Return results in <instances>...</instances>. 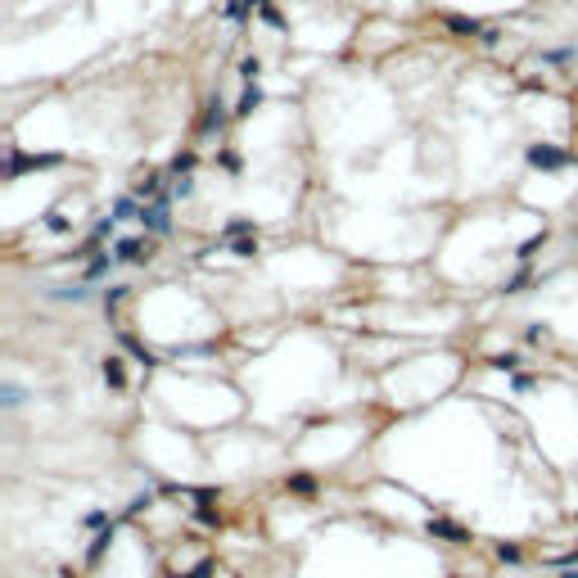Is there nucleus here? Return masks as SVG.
Instances as JSON below:
<instances>
[{"label": "nucleus", "instance_id": "12", "mask_svg": "<svg viewBox=\"0 0 578 578\" xmlns=\"http://www.w3.org/2000/svg\"><path fill=\"white\" fill-rule=\"evenodd\" d=\"M113 262H118V258H113V253H104V258H95V262L86 267V276H91V280H99V276H109V267H113Z\"/></svg>", "mask_w": 578, "mask_h": 578}, {"label": "nucleus", "instance_id": "13", "mask_svg": "<svg viewBox=\"0 0 578 578\" xmlns=\"http://www.w3.org/2000/svg\"><path fill=\"white\" fill-rule=\"evenodd\" d=\"M448 27H452V32H466V36H474V32H479V23H474V19H461V14H452V19H448Z\"/></svg>", "mask_w": 578, "mask_h": 578}, {"label": "nucleus", "instance_id": "4", "mask_svg": "<svg viewBox=\"0 0 578 578\" xmlns=\"http://www.w3.org/2000/svg\"><path fill=\"white\" fill-rule=\"evenodd\" d=\"M122 344H127V348L136 352V361H141V366H158V357H154V352L145 348V344H141V339H136V335H122Z\"/></svg>", "mask_w": 578, "mask_h": 578}, {"label": "nucleus", "instance_id": "16", "mask_svg": "<svg viewBox=\"0 0 578 578\" xmlns=\"http://www.w3.org/2000/svg\"><path fill=\"white\" fill-rule=\"evenodd\" d=\"M0 398H5V407H19V402H23V389H19V384H5V389H0Z\"/></svg>", "mask_w": 578, "mask_h": 578}, {"label": "nucleus", "instance_id": "1", "mask_svg": "<svg viewBox=\"0 0 578 578\" xmlns=\"http://www.w3.org/2000/svg\"><path fill=\"white\" fill-rule=\"evenodd\" d=\"M167 199H172V195H158L149 208H141V221L154 230V235H167V230H172V217H167Z\"/></svg>", "mask_w": 578, "mask_h": 578}, {"label": "nucleus", "instance_id": "3", "mask_svg": "<svg viewBox=\"0 0 578 578\" xmlns=\"http://www.w3.org/2000/svg\"><path fill=\"white\" fill-rule=\"evenodd\" d=\"M113 258H118V262H145V258H149V244H145V240H118V244H113Z\"/></svg>", "mask_w": 578, "mask_h": 578}, {"label": "nucleus", "instance_id": "8", "mask_svg": "<svg viewBox=\"0 0 578 578\" xmlns=\"http://www.w3.org/2000/svg\"><path fill=\"white\" fill-rule=\"evenodd\" d=\"M542 244H546V230H542V235H529V240L520 244V253H515V258H520V262H529L538 249H542Z\"/></svg>", "mask_w": 578, "mask_h": 578}, {"label": "nucleus", "instance_id": "27", "mask_svg": "<svg viewBox=\"0 0 578 578\" xmlns=\"http://www.w3.org/2000/svg\"><path fill=\"white\" fill-rule=\"evenodd\" d=\"M195 515H199V524H217V511H208V506H199Z\"/></svg>", "mask_w": 578, "mask_h": 578}, {"label": "nucleus", "instance_id": "9", "mask_svg": "<svg viewBox=\"0 0 578 578\" xmlns=\"http://www.w3.org/2000/svg\"><path fill=\"white\" fill-rule=\"evenodd\" d=\"M113 217H118V221H122V217H141V208H136V199H131V195H122L118 204H113Z\"/></svg>", "mask_w": 578, "mask_h": 578}, {"label": "nucleus", "instance_id": "5", "mask_svg": "<svg viewBox=\"0 0 578 578\" xmlns=\"http://www.w3.org/2000/svg\"><path fill=\"white\" fill-rule=\"evenodd\" d=\"M258 104H262V91H258V86H249V91L240 95V104H235V113H240V118H249Z\"/></svg>", "mask_w": 578, "mask_h": 578}, {"label": "nucleus", "instance_id": "10", "mask_svg": "<svg viewBox=\"0 0 578 578\" xmlns=\"http://www.w3.org/2000/svg\"><path fill=\"white\" fill-rule=\"evenodd\" d=\"M240 235H258V226H253L249 217H240V221H230L226 226V240H240Z\"/></svg>", "mask_w": 578, "mask_h": 578}, {"label": "nucleus", "instance_id": "24", "mask_svg": "<svg viewBox=\"0 0 578 578\" xmlns=\"http://www.w3.org/2000/svg\"><path fill=\"white\" fill-rule=\"evenodd\" d=\"M104 524H109V515H104V511H91L86 515V529H104Z\"/></svg>", "mask_w": 578, "mask_h": 578}, {"label": "nucleus", "instance_id": "6", "mask_svg": "<svg viewBox=\"0 0 578 578\" xmlns=\"http://www.w3.org/2000/svg\"><path fill=\"white\" fill-rule=\"evenodd\" d=\"M429 533H438V538H452V542H466V533H461L457 524H448V520H429Z\"/></svg>", "mask_w": 578, "mask_h": 578}, {"label": "nucleus", "instance_id": "17", "mask_svg": "<svg viewBox=\"0 0 578 578\" xmlns=\"http://www.w3.org/2000/svg\"><path fill=\"white\" fill-rule=\"evenodd\" d=\"M497 560H506V565H515V560H520V546L502 542V546H497Z\"/></svg>", "mask_w": 578, "mask_h": 578}, {"label": "nucleus", "instance_id": "23", "mask_svg": "<svg viewBox=\"0 0 578 578\" xmlns=\"http://www.w3.org/2000/svg\"><path fill=\"white\" fill-rule=\"evenodd\" d=\"M190 190H195V181H190V176H181V181H176V186H172V195H176V199H186Z\"/></svg>", "mask_w": 578, "mask_h": 578}, {"label": "nucleus", "instance_id": "25", "mask_svg": "<svg viewBox=\"0 0 578 578\" xmlns=\"http://www.w3.org/2000/svg\"><path fill=\"white\" fill-rule=\"evenodd\" d=\"M45 226H50V230H68V217H64V213H50V217H45Z\"/></svg>", "mask_w": 578, "mask_h": 578}, {"label": "nucleus", "instance_id": "18", "mask_svg": "<svg viewBox=\"0 0 578 578\" xmlns=\"http://www.w3.org/2000/svg\"><path fill=\"white\" fill-rule=\"evenodd\" d=\"M249 14V0H230L226 5V19H244Z\"/></svg>", "mask_w": 578, "mask_h": 578}, {"label": "nucleus", "instance_id": "26", "mask_svg": "<svg viewBox=\"0 0 578 578\" xmlns=\"http://www.w3.org/2000/svg\"><path fill=\"white\" fill-rule=\"evenodd\" d=\"M240 73H244V77H249V82H253V77H258V59H244V64H240Z\"/></svg>", "mask_w": 578, "mask_h": 578}, {"label": "nucleus", "instance_id": "14", "mask_svg": "<svg viewBox=\"0 0 578 578\" xmlns=\"http://www.w3.org/2000/svg\"><path fill=\"white\" fill-rule=\"evenodd\" d=\"M289 492H317V479H312V474H294V479H289Z\"/></svg>", "mask_w": 578, "mask_h": 578}, {"label": "nucleus", "instance_id": "7", "mask_svg": "<svg viewBox=\"0 0 578 578\" xmlns=\"http://www.w3.org/2000/svg\"><path fill=\"white\" fill-rule=\"evenodd\" d=\"M104 380H109L113 389H122V384H127V375H122V361H118V357H104Z\"/></svg>", "mask_w": 578, "mask_h": 578}, {"label": "nucleus", "instance_id": "20", "mask_svg": "<svg viewBox=\"0 0 578 578\" xmlns=\"http://www.w3.org/2000/svg\"><path fill=\"white\" fill-rule=\"evenodd\" d=\"M113 226H118V217H104V221H95V240H104V235H113Z\"/></svg>", "mask_w": 578, "mask_h": 578}, {"label": "nucleus", "instance_id": "28", "mask_svg": "<svg viewBox=\"0 0 578 578\" xmlns=\"http://www.w3.org/2000/svg\"><path fill=\"white\" fill-rule=\"evenodd\" d=\"M569 565H578V551H574V556H569Z\"/></svg>", "mask_w": 578, "mask_h": 578}, {"label": "nucleus", "instance_id": "15", "mask_svg": "<svg viewBox=\"0 0 578 578\" xmlns=\"http://www.w3.org/2000/svg\"><path fill=\"white\" fill-rule=\"evenodd\" d=\"M109 538H113V529H109V533H99V538H95V542H91V551H86V560H99V556H104V546H109Z\"/></svg>", "mask_w": 578, "mask_h": 578}, {"label": "nucleus", "instance_id": "21", "mask_svg": "<svg viewBox=\"0 0 578 578\" xmlns=\"http://www.w3.org/2000/svg\"><path fill=\"white\" fill-rule=\"evenodd\" d=\"M253 253H258V240H240V244H235V258H253Z\"/></svg>", "mask_w": 578, "mask_h": 578}, {"label": "nucleus", "instance_id": "22", "mask_svg": "<svg viewBox=\"0 0 578 578\" xmlns=\"http://www.w3.org/2000/svg\"><path fill=\"white\" fill-rule=\"evenodd\" d=\"M176 176H181V172H190V167H195V154H176Z\"/></svg>", "mask_w": 578, "mask_h": 578}, {"label": "nucleus", "instance_id": "2", "mask_svg": "<svg viewBox=\"0 0 578 578\" xmlns=\"http://www.w3.org/2000/svg\"><path fill=\"white\" fill-rule=\"evenodd\" d=\"M529 163H533V167H546V172H556V167L569 163V154L556 149V145H529Z\"/></svg>", "mask_w": 578, "mask_h": 578}, {"label": "nucleus", "instance_id": "11", "mask_svg": "<svg viewBox=\"0 0 578 578\" xmlns=\"http://www.w3.org/2000/svg\"><path fill=\"white\" fill-rule=\"evenodd\" d=\"M136 195H141V199H149V195L158 199V176H154V172H145L141 181H136Z\"/></svg>", "mask_w": 578, "mask_h": 578}, {"label": "nucleus", "instance_id": "19", "mask_svg": "<svg viewBox=\"0 0 578 578\" xmlns=\"http://www.w3.org/2000/svg\"><path fill=\"white\" fill-rule=\"evenodd\" d=\"M515 361H520V357H511V352H502V357H492V371H515Z\"/></svg>", "mask_w": 578, "mask_h": 578}]
</instances>
